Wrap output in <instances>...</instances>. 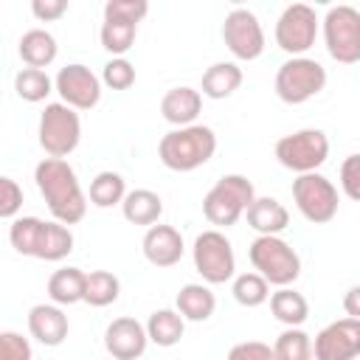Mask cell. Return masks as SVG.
Returning <instances> with one entry per match:
<instances>
[{
	"label": "cell",
	"instance_id": "obj_19",
	"mask_svg": "<svg viewBox=\"0 0 360 360\" xmlns=\"http://www.w3.org/2000/svg\"><path fill=\"white\" fill-rule=\"evenodd\" d=\"M200 110H202V93L194 90V87H188V84L172 87L160 98V115L169 124H174L177 129L180 127H191L197 121Z\"/></svg>",
	"mask_w": 360,
	"mask_h": 360
},
{
	"label": "cell",
	"instance_id": "obj_20",
	"mask_svg": "<svg viewBox=\"0 0 360 360\" xmlns=\"http://www.w3.org/2000/svg\"><path fill=\"white\" fill-rule=\"evenodd\" d=\"M245 217L259 236H278L290 225V211L276 197H256Z\"/></svg>",
	"mask_w": 360,
	"mask_h": 360
},
{
	"label": "cell",
	"instance_id": "obj_10",
	"mask_svg": "<svg viewBox=\"0 0 360 360\" xmlns=\"http://www.w3.org/2000/svg\"><path fill=\"white\" fill-rule=\"evenodd\" d=\"M292 202L307 222L323 225V222H332L338 214V188L321 172L298 174L292 180Z\"/></svg>",
	"mask_w": 360,
	"mask_h": 360
},
{
	"label": "cell",
	"instance_id": "obj_9",
	"mask_svg": "<svg viewBox=\"0 0 360 360\" xmlns=\"http://www.w3.org/2000/svg\"><path fill=\"white\" fill-rule=\"evenodd\" d=\"M191 259H194V270L202 276L205 284H225L233 278L236 273V256H233V245L231 239L211 228V231H202L197 239H194V248H191Z\"/></svg>",
	"mask_w": 360,
	"mask_h": 360
},
{
	"label": "cell",
	"instance_id": "obj_18",
	"mask_svg": "<svg viewBox=\"0 0 360 360\" xmlns=\"http://www.w3.org/2000/svg\"><path fill=\"white\" fill-rule=\"evenodd\" d=\"M68 315L56 304H37L28 309V332L42 346H59L68 338Z\"/></svg>",
	"mask_w": 360,
	"mask_h": 360
},
{
	"label": "cell",
	"instance_id": "obj_6",
	"mask_svg": "<svg viewBox=\"0 0 360 360\" xmlns=\"http://www.w3.org/2000/svg\"><path fill=\"white\" fill-rule=\"evenodd\" d=\"M326 87V68L309 56H290L276 70V96L284 104H304Z\"/></svg>",
	"mask_w": 360,
	"mask_h": 360
},
{
	"label": "cell",
	"instance_id": "obj_25",
	"mask_svg": "<svg viewBox=\"0 0 360 360\" xmlns=\"http://www.w3.org/2000/svg\"><path fill=\"white\" fill-rule=\"evenodd\" d=\"M242 84V68L236 62H214L202 73V96L208 98H228Z\"/></svg>",
	"mask_w": 360,
	"mask_h": 360
},
{
	"label": "cell",
	"instance_id": "obj_34",
	"mask_svg": "<svg viewBox=\"0 0 360 360\" xmlns=\"http://www.w3.org/2000/svg\"><path fill=\"white\" fill-rule=\"evenodd\" d=\"M101 82L110 90H129L135 84V65L124 56H112L101 70Z\"/></svg>",
	"mask_w": 360,
	"mask_h": 360
},
{
	"label": "cell",
	"instance_id": "obj_35",
	"mask_svg": "<svg viewBox=\"0 0 360 360\" xmlns=\"http://www.w3.org/2000/svg\"><path fill=\"white\" fill-rule=\"evenodd\" d=\"M149 14L146 0H107L104 3V20H124V22H141Z\"/></svg>",
	"mask_w": 360,
	"mask_h": 360
},
{
	"label": "cell",
	"instance_id": "obj_1",
	"mask_svg": "<svg viewBox=\"0 0 360 360\" xmlns=\"http://www.w3.org/2000/svg\"><path fill=\"white\" fill-rule=\"evenodd\" d=\"M34 180L39 194L48 202V211L62 225H76L87 214V197L79 186L76 169L62 158H45L34 169Z\"/></svg>",
	"mask_w": 360,
	"mask_h": 360
},
{
	"label": "cell",
	"instance_id": "obj_3",
	"mask_svg": "<svg viewBox=\"0 0 360 360\" xmlns=\"http://www.w3.org/2000/svg\"><path fill=\"white\" fill-rule=\"evenodd\" d=\"M217 152V135L205 124L172 129L158 143V158L172 172H194L205 166Z\"/></svg>",
	"mask_w": 360,
	"mask_h": 360
},
{
	"label": "cell",
	"instance_id": "obj_30",
	"mask_svg": "<svg viewBox=\"0 0 360 360\" xmlns=\"http://www.w3.org/2000/svg\"><path fill=\"white\" fill-rule=\"evenodd\" d=\"M276 360H315L312 354V338L301 326H287L276 343H273Z\"/></svg>",
	"mask_w": 360,
	"mask_h": 360
},
{
	"label": "cell",
	"instance_id": "obj_22",
	"mask_svg": "<svg viewBox=\"0 0 360 360\" xmlns=\"http://www.w3.org/2000/svg\"><path fill=\"white\" fill-rule=\"evenodd\" d=\"M121 214L132 225H149L152 228L163 217V200H160V194H155L149 188H135L124 197Z\"/></svg>",
	"mask_w": 360,
	"mask_h": 360
},
{
	"label": "cell",
	"instance_id": "obj_15",
	"mask_svg": "<svg viewBox=\"0 0 360 360\" xmlns=\"http://www.w3.org/2000/svg\"><path fill=\"white\" fill-rule=\"evenodd\" d=\"M315 360H357L360 357V321L340 318L326 323L312 340Z\"/></svg>",
	"mask_w": 360,
	"mask_h": 360
},
{
	"label": "cell",
	"instance_id": "obj_29",
	"mask_svg": "<svg viewBox=\"0 0 360 360\" xmlns=\"http://www.w3.org/2000/svg\"><path fill=\"white\" fill-rule=\"evenodd\" d=\"M121 292V281L115 273L110 270H93L87 273V284H84V301L90 307H110L112 301H118Z\"/></svg>",
	"mask_w": 360,
	"mask_h": 360
},
{
	"label": "cell",
	"instance_id": "obj_28",
	"mask_svg": "<svg viewBox=\"0 0 360 360\" xmlns=\"http://www.w3.org/2000/svg\"><path fill=\"white\" fill-rule=\"evenodd\" d=\"M127 183L118 172H98L93 180H90V202L96 208H112V205H121L124 197H127Z\"/></svg>",
	"mask_w": 360,
	"mask_h": 360
},
{
	"label": "cell",
	"instance_id": "obj_33",
	"mask_svg": "<svg viewBox=\"0 0 360 360\" xmlns=\"http://www.w3.org/2000/svg\"><path fill=\"white\" fill-rule=\"evenodd\" d=\"M231 292H233L236 304H242V307H262L270 298V284L259 273H239L233 278Z\"/></svg>",
	"mask_w": 360,
	"mask_h": 360
},
{
	"label": "cell",
	"instance_id": "obj_26",
	"mask_svg": "<svg viewBox=\"0 0 360 360\" xmlns=\"http://www.w3.org/2000/svg\"><path fill=\"white\" fill-rule=\"evenodd\" d=\"M270 312L284 326H301L309 318V304L292 287H278L276 292H270Z\"/></svg>",
	"mask_w": 360,
	"mask_h": 360
},
{
	"label": "cell",
	"instance_id": "obj_4",
	"mask_svg": "<svg viewBox=\"0 0 360 360\" xmlns=\"http://www.w3.org/2000/svg\"><path fill=\"white\" fill-rule=\"evenodd\" d=\"M256 191L245 174H222L202 197V214L217 228H231L253 205Z\"/></svg>",
	"mask_w": 360,
	"mask_h": 360
},
{
	"label": "cell",
	"instance_id": "obj_39",
	"mask_svg": "<svg viewBox=\"0 0 360 360\" xmlns=\"http://www.w3.org/2000/svg\"><path fill=\"white\" fill-rule=\"evenodd\" d=\"M228 360H276L273 346L262 343V340H242L236 346H231Z\"/></svg>",
	"mask_w": 360,
	"mask_h": 360
},
{
	"label": "cell",
	"instance_id": "obj_23",
	"mask_svg": "<svg viewBox=\"0 0 360 360\" xmlns=\"http://www.w3.org/2000/svg\"><path fill=\"white\" fill-rule=\"evenodd\" d=\"M84 284H87V273L79 267H62L56 273H51L48 278V298L56 307H70L84 301Z\"/></svg>",
	"mask_w": 360,
	"mask_h": 360
},
{
	"label": "cell",
	"instance_id": "obj_40",
	"mask_svg": "<svg viewBox=\"0 0 360 360\" xmlns=\"http://www.w3.org/2000/svg\"><path fill=\"white\" fill-rule=\"evenodd\" d=\"M31 11H34L37 20L53 22V20H59L68 11V0H34L31 3Z\"/></svg>",
	"mask_w": 360,
	"mask_h": 360
},
{
	"label": "cell",
	"instance_id": "obj_16",
	"mask_svg": "<svg viewBox=\"0 0 360 360\" xmlns=\"http://www.w3.org/2000/svg\"><path fill=\"white\" fill-rule=\"evenodd\" d=\"M149 335L146 326L135 318H115L104 329V349L110 352L112 360H141L146 352Z\"/></svg>",
	"mask_w": 360,
	"mask_h": 360
},
{
	"label": "cell",
	"instance_id": "obj_17",
	"mask_svg": "<svg viewBox=\"0 0 360 360\" xmlns=\"http://www.w3.org/2000/svg\"><path fill=\"white\" fill-rule=\"evenodd\" d=\"M141 250L146 256L149 264L155 267H174L180 259H183V236L177 228L172 225H152L146 233H143V242H141Z\"/></svg>",
	"mask_w": 360,
	"mask_h": 360
},
{
	"label": "cell",
	"instance_id": "obj_2",
	"mask_svg": "<svg viewBox=\"0 0 360 360\" xmlns=\"http://www.w3.org/2000/svg\"><path fill=\"white\" fill-rule=\"evenodd\" d=\"M8 242L17 253L34 256L42 262H62L73 250V233L68 225L39 217H17L8 225Z\"/></svg>",
	"mask_w": 360,
	"mask_h": 360
},
{
	"label": "cell",
	"instance_id": "obj_5",
	"mask_svg": "<svg viewBox=\"0 0 360 360\" xmlns=\"http://www.w3.org/2000/svg\"><path fill=\"white\" fill-rule=\"evenodd\" d=\"M248 256L253 270L264 276L267 284L290 287L301 276V256L281 236H256L248 248Z\"/></svg>",
	"mask_w": 360,
	"mask_h": 360
},
{
	"label": "cell",
	"instance_id": "obj_12",
	"mask_svg": "<svg viewBox=\"0 0 360 360\" xmlns=\"http://www.w3.org/2000/svg\"><path fill=\"white\" fill-rule=\"evenodd\" d=\"M318 14L307 3L287 6L276 20V45L290 56H304L318 37Z\"/></svg>",
	"mask_w": 360,
	"mask_h": 360
},
{
	"label": "cell",
	"instance_id": "obj_21",
	"mask_svg": "<svg viewBox=\"0 0 360 360\" xmlns=\"http://www.w3.org/2000/svg\"><path fill=\"white\" fill-rule=\"evenodd\" d=\"M17 51H20V59H22L28 68L42 70V68H48V65L56 59L59 45H56V39H53L51 31H45V28H31V31H25V34L20 37Z\"/></svg>",
	"mask_w": 360,
	"mask_h": 360
},
{
	"label": "cell",
	"instance_id": "obj_27",
	"mask_svg": "<svg viewBox=\"0 0 360 360\" xmlns=\"http://www.w3.org/2000/svg\"><path fill=\"white\" fill-rule=\"evenodd\" d=\"M183 332H186V318H183L177 309H155V312L149 315V321H146V335H149V340H152L155 346H163V349L180 343Z\"/></svg>",
	"mask_w": 360,
	"mask_h": 360
},
{
	"label": "cell",
	"instance_id": "obj_8",
	"mask_svg": "<svg viewBox=\"0 0 360 360\" xmlns=\"http://www.w3.org/2000/svg\"><path fill=\"white\" fill-rule=\"evenodd\" d=\"M276 158L284 169L309 174L318 172L329 158V138L323 129H298L276 141Z\"/></svg>",
	"mask_w": 360,
	"mask_h": 360
},
{
	"label": "cell",
	"instance_id": "obj_13",
	"mask_svg": "<svg viewBox=\"0 0 360 360\" xmlns=\"http://www.w3.org/2000/svg\"><path fill=\"white\" fill-rule=\"evenodd\" d=\"M222 42L242 62L259 59L262 51H264V31H262L259 17L250 8H233V11H228V17L222 22Z\"/></svg>",
	"mask_w": 360,
	"mask_h": 360
},
{
	"label": "cell",
	"instance_id": "obj_24",
	"mask_svg": "<svg viewBox=\"0 0 360 360\" xmlns=\"http://www.w3.org/2000/svg\"><path fill=\"white\" fill-rule=\"evenodd\" d=\"M174 307L186 321L200 323V321H208L214 315L217 298L205 284H183L177 298H174Z\"/></svg>",
	"mask_w": 360,
	"mask_h": 360
},
{
	"label": "cell",
	"instance_id": "obj_7",
	"mask_svg": "<svg viewBox=\"0 0 360 360\" xmlns=\"http://www.w3.org/2000/svg\"><path fill=\"white\" fill-rule=\"evenodd\" d=\"M82 141V121L73 107L65 101H51L45 104L39 115V146L45 149L48 158H68Z\"/></svg>",
	"mask_w": 360,
	"mask_h": 360
},
{
	"label": "cell",
	"instance_id": "obj_38",
	"mask_svg": "<svg viewBox=\"0 0 360 360\" xmlns=\"http://www.w3.org/2000/svg\"><path fill=\"white\" fill-rule=\"evenodd\" d=\"M340 188L349 200L360 202V155H349L340 163Z\"/></svg>",
	"mask_w": 360,
	"mask_h": 360
},
{
	"label": "cell",
	"instance_id": "obj_37",
	"mask_svg": "<svg viewBox=\"0 0 360 360\" xmlns=\"http://www.w3.org/2000/svg\"><path fill=\"white\" fill-rule=\"evenodd\" d=\"M20 208H22V188L17 186L14 177H0V217L14 219Z\"/></svg>",
	"mask_w": 360,
	"mask_h": 360
},
{
	"label": "cell",
	"instance_id": "obj_32",
	"mask_svg": "<svg viewBox=\"0 0 360 360\" xmlns=\"http://www.w3.org/2000/svg\"><path fill=\"white\" fill-rule=\"evenodd\" d=\"M14 90H17V96H20L22 101L37 104V101H45L48 93L56 90V87H53V82H51V76H48L45 70L22 68V70L14 76Z\"/></svg>",
	"mask_w": 360,
	"mask_h": 360
},
{
	"label": "cell",
	"instance_id": "obj_41",
	"mask_svg": "<svg viewBox=\"0 0 360 360\" xmlns=\"http://www.w3.org/2000/svg\"><path fill=\"white\" fill-rule=\"evenodd\" d=\"M343 309H346L349 318H357V321H360V284H354V287L346 290V295H343Z\"/></svg>",
	"mask_w": 360,
	"mask_h": 360
},
{
	"label": "cell",
	"instance_id": "obj_11",
	"mask_svg": "<svg viewBox=\"0 0 360 360\" xmlns=\"http://www.w3.org/2000/svg\"><path fill=\"white\" fill-rule=\"evenodd\" d=\"M323 42L335 62H360V11L352 6H332L323 17Z\"/></svg>",
	"mask_w": 360,
	"mask_h": 360
},
{
	"label": "cell",
	"instance_id": "obj_31",
	"mask_svg": "<svg viewBox=\"0 0 360 360\" xmlns=\"http://www.w3.org/2000/svg\"><path fill=\"white\" fill-rule=\"evenodd\" d=\"M135 34H138V25L135 22L104 20L101 22V31H98V39H101V48L104 51H110L112 56H124L135 45Z\"/></svg>",
	"mask_w": 360,
	"mask_h": 360
},
{
	"label": "cell",
	"instance_id": "obj_36",
	"mask_svg": "<svg viewBox=\"0 0 360 360\" xmlns=\"http://www.w3.org/2000/svg\"><path fill=\"white\" fill-rule=\"evenodd\" d=\"M34 352H31V343L28 338H22L20 332H0V360H31Z\"/></svg>",
	"mask_w": 360,
	"mask_h": 360
},
{
	"label": "cell",
	"instance_id": "obj_14",
	"mask_svg": "<svg viewBox=\"0 0 360 360\" xmlns=\"http://www.w3.org/2000/svg\"><path fill=\"white\" fill-rule=\"evenodd\" d=\"M53 87L59 98L73 110H93L101 98V79L82 62H70L59 68Z\"/></svg>",
	"mask_w": 360,
	"mask_h": 360
}]
</instances>
